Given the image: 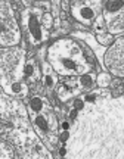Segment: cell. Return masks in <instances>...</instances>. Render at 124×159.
I'll return each instance as SVG.
<instances>
[{
    "instance_id": "1",
    "label": "cell",
    "mask_w": 124,
    "mask_h": 159,
    "mask_svg": "<svg viewBox=\"0 0 124 159\" xmlns=\"http://www.w3.org/2000/svg\"><path fill=\"white\" fill-rule=\"evenodd\" d=\"M46 59L55 72L65 78H77L89 71H93L79 43L68 37L53 41L47 47Z\"/></svg>"
},
{
    "instance_id": "24",
    "label": "cell",
    "mask_w": 124,
    "mask_h": 159,
    "mask_svg": "<svg viewBox=\"0 0 124 159\" xmlns=\"http://www.w3.org/2000/svg\"><path fill=\"white\" fill-rule=\"evenodd\" d=\"M77 118H79V111L71 109V111H69V121H71V122H75V119Z\"/></svg>"
},
{
    "instance_id": "12",
    "label": "cell",
    "mask_w": 124,
    "mask_h": 159,
    "mask_svg": "<svg viewBox=\"0 0 124 159\" xmlns=\"http://www.w3.org/2000/svg\"><path fill=\"white\" fill-rule=\"evenodd\" d=\"M96 78H98V74H95L93 71H89V72H86V74L77 77V84H79L80 91H83V93H90L92 90H95Z\"/></svg>"
},
{
    "instance_id": "9",
    "label": "cell",
    "mask_w": 124,
    "mask_h": 159,
    "mask_svg": "<svg viewBox=\"0 0 124 159\" xmlns=\"http://www.w3.org/2000/svg\"><path fill=\"white\" fill-rule=\"evenodd\" d=\"M80 89L77 84V78H67L64 83L58 84L56 87V94L59 97V100L65 103L69 99H75L80 96Z\"/></svg>"
},
{
    "instance_id": "14",
    "label": "cell",
    "mask_w": 124,
    "mask_h": 159,
    "mask_svg": "<svg viewBox=\"0 0 124 159\" xmlns=\"http://www.w3.org/2000/svg\"><path fill=\"white\" fill-rule=\"evenodd\" d=\"M52 106L50 103L47 102L46 97L41 96H33L30 100L28 105V114H40V112H46V111H50Z\"/></svg>"
},
{
    "instance_id": "10",
    "label": "cell",
    "mask_w": 124,
    "mask_h": 159,
    "mask_svg": "<svg viewBox=\"0 0 124 159\" xmlns=\"http://www.w3.org/2000/svg\"><path fill=\"white\" fill-rule=\"evenodd\" d=\"M41 59V77H43V84L47 90H55L58 87V74L55 72V69L52 68V65L47 62V59L40 57Z\"/></svg>"
},
{
    "instance_id": "19",
    "label": "cell",
    "mask_w": 124,
    "mask_h": 159,
    "mask_svg": "<svg viewBox=\"0 0 124 159\" xmlns=\"http://www.w3.org/2000/svg\"><path fill=\"white\" fill-rule=\"evenodd\" d=\"M84 108H86V103H84V100H83V97L81 96L73 99V102H71V109H75V111L81 112Z\"/></svg>"
},
{
    "instance_id": "7",
    "label": "cell",
    "mask_w": 124,
    "mask_h": 159,
    "mask_svg": "<svg viewBox=\"0 0 124 159\" xmlns=\"http://www.w3.org/2000/svg\"><path fill=\"white\" fill-rule=\"evenodd\" d=\"M103 65L111 75L124 78V35L117 37L115 41L107 49Z\"/></svg>"
},
{
    "instance_id": "13",
    "label": "cell",
    "mask_w": 124,
    "mask_h": 159,
    "mask_svg": "<svg viewBox=\"0 0 124 159\" xmlns=\"http://www.w3.org/2000/svg\"><path fill=\"white\" fill-rule=\"evenodd\" d=\"M24 77L28 80L30 83H36L37 80L41 77V69L40 65L36 62V59L30 57L28 61L25 62V68H24Z\"/></svg>"
},
{
    "instance_id": "16",
    "label": "cell",
    "mask_w": 124,
    "mask_h": 159,
    "mask_svg": "<svg viewBox=\"0 0 124 159\" xmlns=\"http://www.w3.org/2000/svg\"><path fill=\"white\" fill-rule=\"evenodd\" d=\"M112 83V77L108 71H101L98 72V78H96V84L99 89H107L108 85H111Z\"/></svg>"
},
{
    "instance_id": "6",
    "label": "cell",
    "mask_w": 124,
    "mask_h": 159,
    "mask_svg": "<svg viewBox=\"0 0 124 159\" xmlns=\"http://www.w3.org/2000/svg\"><path fill=\"white\" fill-rule=\"evenodd\" d=\"M103 3L101 0H79V2H71V15L75 19L77 24L92 27L95 24L96 18L99 16L103 11Z\"/></svg>"
},
{
    "instance_id": "11",
    "label": "cell",
    "mask_w": 124,
    "mask_h": 159,
    "mask_svg": "<svg viewBox=\"0 0 124 159\" xmlns=\"http://www.w3.org/2000/svg\"><path fill=\"white\" fill-rule=\"evenodd\" d=\"M123 12H124V0H107V2L103 3L102 15L105 18L107 25L111 22V21H114L118 15H121Z\"/></svg>"
},
{
    "instance_id": "5",
    "label": "cell",
    "mask_w": 124,
    "mask_h": 159,
    "mask_svg": "<svg viewBox=\"0 0 124 159\" xmlns=\"http://www.w3.org/2000/svg\"><path fill=\"white\" fill-rule=\"evenodd\" d=\"M28 115L39 137L45 142V144L49 149H55V144L59 140V133H58L59 122H58L56 115L52 112V109L46 111V112H40V114Z\"/></svg>"
},
{
    "instance_id": "3",
    "label": "cell",
    "mask_w": 124,
    "mask_h": 159,
    "mask_svg": "<svg viewBox=\"0 0 124 159\" xmlns=\"http://www.w3.org/2000/svg\"><path fill=\"white\" fill-rule=\"evenodd\" d=\"M25 50L19 47L2 49V87L11 83H21L25 68Z\"/></svg>"
},
{
    "instance_id": "18",
    "label": "cell",
    "mask_w": 124,
    "mask_h": 159,
    "mask_svg": "<svg viewBox=\"0 0 124 159\" xmlns=\"http://www.w3.org/2000/svg\"><path fill=\"white\" fill-rule=\"evenodd\" d=\"M96 40H98V43H99L102 47H105V49H108V47H109V46L115 41L114 35L109 34L108 31H107V33H102V34H98V35H96Z\"/></svg>"
},
{
    "instance_id": "21",
    "label": "cell",
    "mask_w": 124,
    "mask_h": 159,
    "mask_svg": "<svg viewBox=\"0 0 124 159\" xmlns=\"http://www.w3.org/2000/svg\"><path fill=\"white\" fill-rule=\"evenodd\" d=\"M71 139V131H59V140L62 144H67Z\"/></svg>"
},
{
    "instance_id": "8",
    "label": "cell",
    "mask_w": 124,
    "mask_h": 159,
    "mask_svg": "<svg viewBox=\"0 0 124 159\" xmlns=\"http://www.w3.org/2000/svg\"><path fill=\"white\" fill-rule=\"evenodd\" d=\"M71 39H77V40H80V41H84L86 44L93 50L98 62L101 65V68L103 69V71H107V69H105V65H103V57H105V53H107V49L102 47V46L98 43L96 35L93 34V33H89V31H84V33H83V31H73V33H71Z\"/></svg>"
},
{
    "instance_id": "23",
    "label": "cell",
    "mask_w": 124,
    "mask_h": 159,
    "mask_svg": "<svg viewBox=\"0 0 124 159\" xmlns=\"http://www.w3.org/2000/svg\"><path fill=\"white\" fill-rule=\"evenodd\" d=\"M59 158H68V146L61 144L59 146Z\"/></svg>"
},
{
    "instance_id": "4",
    "label": "cell",
    "mask_w": 124,
    "mask_h": 159,
    "mask_svg": "<svg viewBox=\"0 0 124 159\" xmlns=\"http://www.w3.org/2000/svg\"><path fill=\"white\" fill-rule=\"evenodd\" d=\"M0 16V44L3 49L17 47L21 41V25H18L9 2H2Z\"/></svg>"
},
{
    "instance_id": "17",
    "label": "cell",
    "mask_w": 124,
    "mask_h": 159,
    "mask_svg": "<svg viewBox=\"0 0 124 159\" xmlns=\"http://www.w3.org/2000/svg\"><path fill=\"white\" fill-rule=\"evenodd\" d=\"M92 30H93V33H95V35L98 34H102V33H107V22H105V18H103V15H99V16L96 18V21L95 24L92 25Z\"/></svg>"
},
{
    "instance_id": "2",
    "label": "cell",
    "mask_w": 124,
    "mask_h": 159,
    "mask_svg": "<svg viewBox=\"0 0 124 159\" xmlns=\"http://www.w3.org/2000/svg\"><path fill=\"white\" fill-rule=\"evenodd\" d=\"M43 15L45 11L40 6H28L21 12V30L33 47L43 44L50 37L49 31L43 25Z\"/></svg>"
},
{
    "instance_id": "15",
    "label": "cell",
    "mask_w": 124,
    "mask_h": 159,
    "mask_svg": "<svg viewBox=\"0 0 124 159\" xmlns=\"http://www.w3.org/2000/svg\"><path fill=\"white\" fill-rule=\"evenodd\" d=\"M3 91H6L7 94L15 97H25L28 94V85L25 84L24 81L21 83H11V84H6L2 87Z\"/></svg>"
},
{
    "instance_id": "20",
    "label": "cell",
    "mask_w": 124,
    "mask_h": 159,
    "mask_svg": "<svg viewBox=\"0 0 124 159\" xmlns=\"http://www.w3.org/2000/svg\"><path fill=\"white\" fill-rule=\"evenodd\" d=\"M55 18L52 16V13H49V12H45V15H43V25H45V28L49 31V30L52 28V27H55Z\"/></svg>"
},
{
    "instance_id": "22",
    "label": "cell",
    "mask_w": 124,
    "mask_h": 159,
    "mask_svg": "<svg viewBox=\"0 0 124 159\" xmlns=\"http://www.w3.org/2000/svg\"><path fill=\"white\" fill-rule=\"evenodd\" d=\"M59 128H61V131H71V121L62 119L59 122Z\"/></svg>"
}]
</instances>
